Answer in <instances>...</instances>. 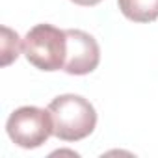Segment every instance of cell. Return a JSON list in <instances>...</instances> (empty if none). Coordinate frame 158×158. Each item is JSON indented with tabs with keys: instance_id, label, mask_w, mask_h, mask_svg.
I'll use <instances>...</instances> for the list:
<instances>
[{
	"instance_id": "5b68a950",
	"label": "cell",
	"mask_w": 158,
	"mask_h": 158,
	"mask_svg": "<svg viewBox=\"0 0 158 158\" xmlns=\"http://www.w3.org/2000/svg\"><path fill=\"white\" fill-rule=\"evenodd\" d=\"M117 6L134 23H152L158 19V0H117Z\"/></svg>"
},
{
	"instance_id": "7a4b0ae2",
	"label": "cell",
	"mask_w": 158,
	"mask_h": 158,
	"mask_svg": "<svg viewBox=\"0 0 158 158\" xmlns=\"http://www.w3.org/2000/svg\"><path fill=\"white\" fill-rule=\"evenodd\" d=\"M23 54L39 71L52 73L63 69L67 54L65 30H60L48 23L35 24L23 39Z\"/></svg>"
},
{
	"instance_id": "8992f818",
	"label": "cell",
	"mask_w": 158,
	"mask_h": 158,
	"mask_svg": "<svg viewBox=\"0 0 158 158\" xmlns=\"http://www.w3.org/2000/svg\"><path fill=\"white\" fill-rule=\"evenodd\" d=\"M21 48L23 43L19 34L10 30L8 26H2V65H10L13 60H17Z\"/></svg>"
},
{
	"instance_id": "3957f363",
	"label": "cell",
	"mask_w": 158,
	"mask_h": 158,
	"mask_svg": "<svg viewBox=\"0 0 158 158\" xmlns=\"http://www.w3.org/2000/svg\"><path fill=\"white\" fill-rule=\"evenodd\" d=\"M6 132L15 145L23 149H37L54 136L50 112L37 106H21L8 117Z\"/></svg>"
},
{
	"instance_id": "6da1fadb",
	"label": "cell",
	"mask_w": 158,
	"mask_h": 158,
	"mask_svg": "<svg viewBox=\"0 0 158 158\" xmlns=\"http://www.w3.org/2000/svg\"><path fill=\"white\" fill-rule=\"evenodd\" d=\"M47 110L52 117L54 136L61 141H80L97 127L95 106L82 95H60L48 104Z\"/></svg>"
},
{
	"instance_id": "277c9868",
	"label": "cell",
	"mask_w": 158,
	"mask_h": 158,
	"mask_svg": "<svg viewBox=\"0 0 158 158\" xmlns=\"http://www.w3.org/2000/svg\"><path fill=\"white\" fill-rule=\"evenodd\" d=\"M67 35V54L63 71L67 74L84 76L93 73L101 61V48L97 39L84 30H65Z\"/></svg>"
},
{
	"instance_id": "52a82bcc",
	"label": "cell",
	"mask_w": 158,
	"mask_h": 158,
	"mask_svg": "<svg viewBox=\"0 0 158 158\" xmlns=\"http://www.w3.org/2000/svg\"><path fill=\"white\" fill-rule=\"evenodd\" d=\"M73 4H76V6H97V4H101L102 0H71Z\"/></svg>"
}]
</instances>
